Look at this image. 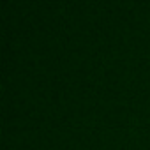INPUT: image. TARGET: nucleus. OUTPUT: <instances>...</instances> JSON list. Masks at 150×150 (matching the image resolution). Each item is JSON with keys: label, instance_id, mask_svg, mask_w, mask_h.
Masks as SVG:
<instances>
[]
</instances>
